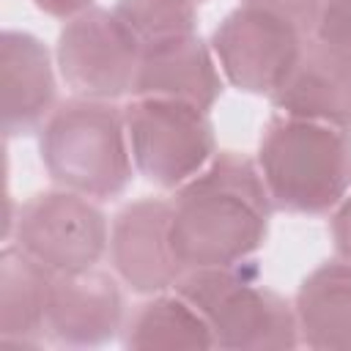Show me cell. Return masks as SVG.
I'll list each match as a JSON object with an SVG mask.
<instances>
[{
    "mask_svg": "<svg viewBox=\"0 0 351 351\" xmlns=\"http://www.w3.org/2000/svg\"><path fill=\"white\" fill-rule=\"evenodd\" d=\"M274 200L258 162L219 151L176 189L170 241L186 269L230 266L258 252L269 236Z\"/></svg>",
    "mask_w": 351,
    "mask_h": 351,
    "instance_id": "1",
    "label": "cell"
},
{
    "mask_svg": "<svg viewBox=\"0 0 351 351\" xmlns=\"http://www.w3.org/2000/svg\"><path fill=\"white\" fill-rule=\"evenodd\" d=\"M255 162L280 211L326 214L351 192V132L340 126L274 112Z\"/></svg>",
    "mask_w": 351,
    "mask_h": 351,
    "instance_id": "2",
    "label": "cell"
},
{
    "mask_svg": "<svg viewBox=\"0 0 351 351\" xmlns=\"http://www.w3.org/2000/svg\"><path fill=\"white\" fill-rule=\"evenodd\" d=\"M47 173L71 192L110 200L132 181L123 110L112 101L74 96L52 110L38 137Z\"/></svg>",
    "mask_w": 351,
    "mask_h": 351,
    "instance_id": "3",
    "label": "cell"
},
{
    "mask_svg": "<svg viewBox=\"0 0 351 351\" xmlns=\"http://www.w3.org/2000/svg\"><path fill=\"white\" fill-rule=\"evenodd\" d=\"M176 291L208 321L217 348H296L299 324L293 304L263 285L258 266L186 269Z\"/></svg>",
    "mask_w": 351,
    "mask_h": 351,
    "instance_id": "4",
    "label": "cell"
},
{
    "mask_svg": "<svg viewBox=\"0 0 351 351\" xmlns=\"http://www.w3.org/2000/svg\"><path fill=\"white\" fill-rule=\"evenodd\" d=\"M132 162L140 176L162 189H178L217 154L208 110L176 99L134 96L123 107Z\"/></svg>",
    "mask_w": 351,
    "mask_h": 351,
    "instance_id": "5",
    "label": "cell"
},
{
    "mask_svg": "<svg viewBox=\"0 0 351 351\" xmlns=\"http://www.w3.org/2000/svg\"><path fill=\"white\" fill-rule=\"evenodd\" d=\"M14 241L55 277L93 269L110 250L104 211L71 189L33 195L16 214Z\"/></svg>",
    "mask_w": 351,
    "mask_h": 351,
    "instance_id": "6",
    "label": "cell"
},
{
    "mask_svg": "<svg viewBox=\"0 0 351 351\" xmlns=\"http://www.w3.org/2000/svg\"><path fill=\"white\" fill-rule=\"evenodd\" d=\"M143 47L107 8H88L58 36V66L66 85L82 99L112 101L134 90Z\"/></svg>",
    "mask_w": 351,
    "mask_h": 351,
    "instance_id": "7",
    "label": "cell"
},
{
    "mask_svg": "<svg viewBox=\"0 0 351 351\" xmlns=\"http://www.w3.org/2000/svg\"><path fill=\"white\" fill-rule=\"evenodd\" d=\"M211 49L233 88L271 96L296 66L304 36L291 22L244 3L217 25Z\"/></svg>",
    "mask_w": 351,
    "mask_h": 351,
    "instance_id": "8",
    "label": "cell"
},
{
    "mask_svg": "<svg viewBox=\"0 0 351 351\" xmlns=\"http://www.w3.org/2000/svg\"><path fill=\"white\" fill-rule=\"evenodd\" d=\"M173 200L143 197L126 203L110 228V261L115 274L137 293L176 288L184 274L170 241Z\"/></svg>",
    "mask_w": 351,
    "mask_h": 351,
    "instance_id": "9",
    "label": "cell"
},
{
    "mask_svg": "<svg viewBox=\"0 0 351 351\" xmlns=\"http://www.w3.org/2000/svg\"><path fill=\"white\" fill-rule=\"evenodd\" d=\"M123 293L112 274L88 269L55 277L44 332L60 346H104L123 332Z\"/></svg>",
    "mask_w": 351,
    "mask_h": 351,
    "instance_id": "10",
    "label": "cell"
},
{
    "mask_svg": "<svg viewBox=\"0 0 351 351\" xmlns=\"http://www.w3.org/2000/svg\"><path fill=\"white\" fill-rule=\"evenodd\" d=\"M271 104L282 115L351 132V52L307 38L296 66L271 93Z\"/></svg>",
    "mask_w": 351,
    "mask_h": 351,
    "instance_id": "11",
    "label": "cell"
},
{
    "mask_svg": "<svg viewBox=\"0 0 351 351\" xmlns=\"http://www.w3.org/2000/svg\"><path fill=\"white\" fill-rule=\"evenodd\" d=\"M0 88L5 137L33 134L52 115V58L33 33L5 30L0 36Z\"/></svg>",
    "mask_w": 351,
    "mask_h": 351,
    "instance_id": "12",
    "label": "cell"
},
{
    "mask_svg": "<svg viewBox=\"0 0 351 351\" xmlns=\"http://www.w3.org/2000/svg\"><path fill=\"white\" fill-rule=\"evenodd\" d=\"M214 49L197 36H178L151 44L140 55L134 96H156L211 110L222 96V77Z\"/></svg>",
    "mask_w": 351,
    "mask_h": 351,
    "instance_id": "13",
    "label": "cell"
},
{
    "mask_svg": "<svg viewBox=\"0 0 351 351\" xmlns=\"http://www.w3.org/2000/svg\"><path fill=\"white\" fill-rule=\"evenodd\" d=\"M299 343L310 348H351V263L326 261L296 291Z\"/></svg>",
    "mask_w": 351,
    "mask_h": 351,
    "instance_id": "14",
    "label": "cell"
},
{
    "mask_svg": "<svg viewBox=\"0 0 351 351\" xmlns=\"http://www.w3.org/2000/svg\"><path fill=\"white\" fill-rule=\"evenodd\" d=\"M55 274L25 250L5 247L0 255V337L8 346H33L44 332Z\"/></svg>",
    "mask_w": 351,
    "mask_h": 351,
    "instance_id": "15",
    "label": "cell"
},
{
    "mask_svg": "<svg viewBox=\"0 0 351 351\" xmlns=\"http://www.w3.org/2000/svg\"><path fill=\"white\" fill-rule=\"evenodd\" d=\"M126 348H217L208 321L178 291L140 304L121 332Z\"/></svg>",
    "mask_w": 351,
    "mask_h": 351,
    "instance_id": "16",
    "label": "cell"
},
{
    "mask_svg": "<svg viewBox=\"0 0 351 351\" xmlns=\"http://www.w3.org/2000/svg\"><path fill=\"white\" fill-rule=\"evenodd\" d=\"M112 11L143 49L197 33V3L192 0H118Z\"/></svg>",
    "mask_w": 351,
    "mask_h": 351,
    "instance_id": "17",
    "label": "cell"
},
{
    "mask_svg": "<svg viewBox=\"0 0 351 351\" xmlns=\"http://www.w3.org/2000/svg\"><path fill=\"white\" fill-rule=\"evenodd\" d=\"M315 38L351 52V0H324Z\"/></svg>",
    "mask_w": 351,
    "mask_h": 351,
    "instance_id": "18",
    "label": "cell"
},
{
    "mask_svg": "<svg viewBox=\"0 0 351 351\" xmlns=\"http://www.w3.org/2000/svg\"><path fill=\"white\" fill-rule=\"evenodd\" d=\"M244 3L291 22L302 36L315 33V25L324 8V0H244Z\"/></svg>",
    "mask_w": 351,
    "mask_h": 351,
    "instance_id": "19",
    "label": "cell"
},
{
    "mask_svg": "<svg viewBox=\"0 0 351 351\" xmlns=\"http://www.w3.org/2000/svg\"><path fill=\"white\" fill-rule=\"evenodd\" d=\"M332 239H335V250L343 261L351 263V192L335 206V217H332Z\"/></svg>",
    "mask_w": 351,
    "mask_h": 351,
    "instance_id": "20",
    "label": "cell"
},
{
    "mask_svg": "<svg viewBox=\"0 0 351 351\" xmlns=\"http://www.w3.org/2000/svg\"><path fill=\"white\" fill-rule=\"evenodd\" d=\"M38 11L49 14V16H58V19H74L80 16L82 11L93 8V0H33Z\"/></svg>",
    "mask_w": 351,
    "mask_h": 351,
    "instance_id": "21",
    "label": "cell"
},
{
    "mask_svg": "<svg viewBox=\"0 0 351 351\" xmlns=\"http://www.w3.org/2000/svg\"><path fill=\"white\" fill-rule=\"evenodd\" d=\"M192 3H203V0H192Z\"/></svg>",
    "mask_w": 351,
    "mask_h": 351,
    "instance_id": "22",
    "label": "cell"
}]
</instances>
